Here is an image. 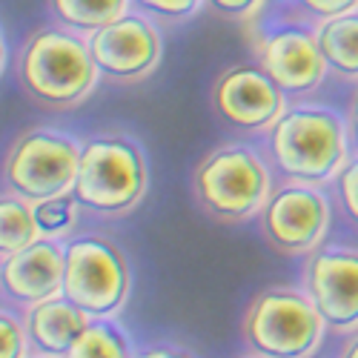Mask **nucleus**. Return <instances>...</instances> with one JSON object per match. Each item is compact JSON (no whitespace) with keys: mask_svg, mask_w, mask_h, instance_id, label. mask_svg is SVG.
Here are the masks:
<instances>
[{"mask_svg":"<svg viewBox=\"0 0 358 358\" xmlns=\"http://www.w3.org/2000/svg\"><path fill=\"white\" fill-rule=\"evenodd\" d=\"M247 358H264V355H255V352H252V355H247Z\"/></svg>","mask_w":358,"mask_h":358,"instance_id":"nucleus-29","label":"nucleus"},{"mask_svg":"<svg viewBox=\"0 0 358 358\" xmlns=\"http://www.w3.org/2000/svg\"><path fill=\"white\" fill-rule=\"evenodd\" d=\"M132 9L161 29H178L203 12V0H132Z\"/></svg>","mask_w":358,"mask_h":358,"instance_id":"nucleus-20","label":"nucleus"},{"mask_svg":"<svg viewBox=\"0 0 358 358\" xmlns=\"http://www.w3.org/2000/svg\"><path fill=\"white\" fill-rule=\"evenodd\" d=\"M304 292L324 318V327L338 333L358 330V252L327 250L313 255Z\"/></svg>","mask_w":358,"mask_h":358,"instance_id":"nucleus-13","label":"nucleus"},{"mask_svg":"<svg viewBox=\"0 0 358 358\" xmlns=\"http://www.w3.org/2000/svg\"><path fill=\"white\" fill-rule=\"evenodd\" d=\"M0 358H29L23 318L9 310H0Z\"/></svg>","mask_w":358,"mask_h":358,"instance_id":"nucleus-21","label":"nucleus"},{"mask_svg":"<svg viewBox=\"0 0 358 358\" xmlns=\"http://www.w3.org/2000/svg\"><path fill=\"white\" fill-rule=\"evenodd\" d=\"M132 358H198L192 350L187 347H169V344H158V347H146L141 352H135Z\"/></svg>","mask_w":358,"mask_h":358,"instance_id":"nucleus-25","label":"nucleus"},{"mask_svg":"<svg viewBox=\"0 0 358 358\" xmlns=\"http://www.w3.org/2000/svg\"><path fill=\"white\" fill-rule=\"evenodd\" d=\"M132 266L112 238L83 232L64 241V292L89 318H115L129 301Z\"/></svg>","mask_w":358,"mask_h":358,"instance_id":"nucleus-6","label":"nucleus"},{"mask_svg":"<svg viewBox=\"0 0 358 358\" xmlns=\"http://www.w3.org/2000/svg\"><path fill=\"white\" fill-rule=\"evenodd\" d=\"M132 0H46L49 17L83 38L127 15Z\"/></svg>","mask_w":358,"mask_h":358,"instance_id":"nucleus-16","label":"nucleus"},{"mask_svg":"<svg viewBox=\"0 0 358 358\" xmlns=\"http://www.w3.org/2000/svg\"><path fill=\"white\" fill-rule=\"evenodd\" d=\"M64 292V241L41 235L29 247L0 258V298L29 310Z\"/></svg>","mask_w":358,"mask_h":358,"instance_id":"nucleus-12","label":"nucleus"},{"mask_svg":"<svg viewBox=\"0 0 358 358\" xmlns=\"http://www.w3.org/2000/svg\"><path fill=\"white\" fill-rule=\"evenodd\" d=\"M32 210H35L38 229L46 238H66V235H72V229H75V224L80 218V206H78L72 192L55 195V198H43V201L32 203Z\"/></svg>","mask_w":358,"mask_h":358,"instance_id":"nucleus-19","label":"nucleus"},{"mask_svg":"<svg viewBox=\"0 0 358 358\" xmlns=\"http://www.w3.org/2000/svg\"><path fill=\"white\" fill-rule=\"evenodd\" d=\"M292 3L315 26L321 20H330V17H338V15H347V12L358 9V0H292Z\"/></svg>","mask_w":358,"mask_h":358,"instance_id":"nucleus-23","label":"nucleus"},{"mask_svg":"<svg viewBox=\"0 0 358 358\" xmlns=\"http://www.w3.org/2000/svg\"><path fill=\"white\" fill-rule=\"evenodd\" d=\"M258 221L273 250L284 255H304L324 241L330 227V201L313 184L284 181L281 187H273Z\"/></svg>","mask_w":358,"mask_h":358,"instance_id":"nucleus-10","label":"nucleus"},{"mask_svg":"<svg viewBox=\"0 0 358 358\" xmlns=\"http://www.w3.org/2000/svg\"><path fill=\"white\" fill-rule=\"evenodd\" d=\"M344 358H358V338L344 350Z\"/></svg>","mask_w":358,"mask_h":358,"instance_id":"nucleus-28","label":"nucleus"},{"mask_svg":"<svg viewBox=\"0 0 358 358\" xmlns=\"http://www.w3.org/2000/svg\"><path fill=\"white\" fill-rule=\"evenodd\" d=\"M41 238L35 210L15 192H0V258H6Z\"/></svg>","mask_w":358,"mask_h":358,"instance_id":"nucleus-17","label":"nucleus"},{"mask_svg":"<svg viewBox=\"0 0 358 358\" xmlns=\"http://www.w3.org/2000/svg\"><path fill=\"white\" fill-rule=\"evenodd\" d=\"M264 152L281 181L321 187L333 181L350 158L347 124L336 109L287 103L278 121L264 132Z\"/></svg>","mask_w":358,"mask_h":358,"instance_id":"nucleus-2","label":"nucleus"},{"mask_svg":"<svg viewBox=\"0 0 358 358\" xmlns=\"http://www.w3.org/2000/svg\"><path fill=\"white\" fill-rule=\"evenodd\" d=\"M80 161V141L52 127H32L20 132L0 164V184L6 192L38 203L72 192Z\"/></svg>","mask_w":358,"mask_h":358,"instance_id":"nucleus-7","label":"nucleus"},{"mask_svg":"<svg viewBox=\"0 0 358 358\" xmlns=\"http://www.w3.org/2000/svg\"><path fill=\"white\" fill-rule=\"evenodd\" d=\"M210 103L213 112L218 115V121L227 124L229 129L264 135L287 109V95L252 61V64L227 66L210 89Z\"/></svg>","mask_w":358,"mask_h":358,"instance_id":"nucleus-11","label":"nucleus"},{"mask_svg":"<svg viewBox=\"0 0 358 358\" xmlns=\"http://www.w3.org/2000/svg\"><path fill=\"white\" fill-rule=\"evenodd\" d=\"M315 38L327 72L358 83V9L321 20L315 26Z\"/></svg>","mask_w":358,"mask_h":358,"instance_id":"nucleus-15","label":"nucleus"},{"mask_svg":"<svg viewBox=\"0 0 358 358\" xmlns=\"http://www.w3.org/2000/svg\"><path fill=\"white\" fill-rule=\"evenodd\" d=\"M15 72L20 92L46 112L78 109L101 83L89 41L55 20L23 41Z\"/></svg>","mask_w":358,"mask_h":358,"instance_id":"nucleus-1","label":"nucleus"},{"mask_svg":"<svg viewBox=\"0 0 358 358\" xmlns=\"http://www.w3.org/2000/svg\"><path fill=\"white\" fill-rule=\"evenodd\" d=\"M101 80L115 86H135L152 78L164 61L161 26L129 9L117 20L86 38Z\"/></svg>","mask_w":358,"mask_h":358,"instance_id":"nucleus-9","label":"nucleus"},{"mask_svg":"<svg viewBox=\"0 0 358 358\" xmlns=\"http://www.w3.org/2000/svg\"><path fill=\"white\" fill-rule=\"evenodd\" d=\"M255 64L270 75L287 98H304L324 83L327 64L318 49L315 23L292 0H264L247 20Z\"/></svg>","mask_w":358,"mask_h":358,"instance_id":"nucleus-4","label":"nucleus"},{"mask_svg":"<svg viewBox=\"0 0 358 358\" xmlns=\"http://www.w3.org/2000/svg\"><path fill=\"white\" fill-rule=\"evenodd\" d=\"M29 358H46V355H29Z\"/></svg>","mask_w":358,"mask_h":358,"instance_id":"nucleus-30","label":"nucleus"},{"mask_svg":"<svg viewBox=\"0 0 358 358\" xmlns=\"http://www.w3.org/2000/svg\"><path fill=\"white\" fill-rule=\"evenodd\" d=\"M264 0H203V9H210L215 17L221 20H232V23H247Z\"/></svg>","mask_w":358,"mask_h":358,"instance_id":"nucleus-24","label":"nucleus"},{"mask_svg":"<svg viewBox=\"0 0 358 358\" xmlns=\"http://www.w3.org/2000/svg\"><path fill=\"white\" fill-rule=\"evenodd\" d=\"M244 341L264 358H310L324 336V318L307 292L273 287L255 295L244 313Z\"/></svg>","mask_w":358,"mask_h":358,"instance_id":"nucleus-8","label":"nucleus"},{"mask_svg":"<svg viewBox=\"0 0 358 358\" xmlns=\"http://www.w3.org/2000/svg\"><path fill=\"white\" fill-rule=\"evenodd\" d=\"M149 192V161L135 135L121 129L95 132L80 141L72 195L80 213L117 221L132 215Z\"/></svg>","mask_w":358,"mask_h":358,"instance_id":"nucleus-3","label":"nucleus"},{"mask_svg":"<svg viewBox=\"0 0 358 358\" xmlns=\"http://www.w3.org/2000/svg\"><path fill=\"white\" fill-rule=\"evenodd\" d=\"M333 181H336V192H338V201H341V210L358 227V155L347 158V164L341 166V172L333 178Z\"/></svg>","mask_w":358,"mask_h":358,"instance_id":"nucleus-22","label":"nucleus"},{"mask_svg":"<svg viewBox=\"0 0 358 358\" xmlns=\"http://www.w3.org/2000/svg\"><path fill=\"white\" fill-rule=\"evenodd\" d=\"M6 69V38H3V29H0V78H3Z\"/></svg>","mask_w":358,"mask_h":358,"instance_id":"nucleus-27","label":"nucleus"},{"mask_svg":"<svg viewBox=\"0 0 358 358\" xmlns=\"http://www.w3.org/2000/svg\"><path fill=\"white\" fill-rule=\"evenodd\" d=\"M83 310H78L66 295H55L46 301L23 310V327L29 355H46V358H66L78 336L89 327Z\"/></svg>","mask_w":358,"mask_h":358,"instance_id":"nucleus-14","label":"nucleus"},{"mask_svg":"<svg viewBox=\"0 0 358 358\" xmlns=\"http://www.w3.org/2000/svg\"><path fill=\"white\" fill-rule=\"evenodd\" d=\"M132 344L115 318H92L66 358H132Z\"/></svg>","mask_w":358,"mask_h":358,"instance_id":"nucleus-18","label":"nucleus"},{"mask_svg":"<svg viewBox=\"0 0 358 358\" xmlns=\"http://www.w3.org/2000/svg\"><path fill=\"white\" fill-rule=\"evenodd\" d=\"M273 192V169L255 146L241 141L218 143L192 172L198 210L218 224H244L258 218Z\"/></svg>","mask_w":358,"mask_h":358,"instance_id":"nucleus-5","label":"nucleus"},{"mask_svg":"<svg viewBox=\"0 0 358 358\" xmlns=\"http://www.w3.org/2000/svg\"><path fill=\"white\" fill-rule=\"evenodd\" d=\"M344 124H347V141H350V149L358 155V89H355L352 98H350V109H347Z\"/></svg>","mask_w":358,"mask_h":358,"instance_id":"nucleus-26","label":"nucleus"}]
</instances>
